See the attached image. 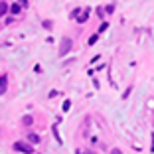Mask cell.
I'll list each match as a JSON object with an SVG mask.
<instances>
[{
    "mask_svg": "<svg viewBox=\"0 0 154 154\" xmlns=\"http://www.w3.org/2000/svg\"><path fill=\"white\" fill-rule=\"evenodd\" d=\"M71 48H73V42H71V38H63V40H61V44H59V50H57L59 57H63V55H67L69 51H71Z\"/></svg>",
    "mask_w": 154,
    "mask_h": 154,
    "instance_id": "obj_1",
    "label": "cell"
},
{
    "mask_svg": "<svg viewBox=\"0 0 154 154\" xmlns=\"http://www.w3.org/2000/svg\"><path fill=\"white\" fill-rule=\"evenodd\" d=\"M14 148L18 150V152H24V154H32V152H34V148H32V146H30V144H26V142H22V140H20V142H16V144H14Z\"/></svg>",
    "mask_w": 154,
    "mask_h": 154,
    "instance_id": "obj_2",
    "label": "cell"
},
{
    "mask_svg": "<svg viewBox=\"0 0 154 154\" xmlns=\"http://www.w3.org/2000/svg\"><path fill=\"white\" fill-rule=\"evenodd\" d=\"M6 89H8V75L2 73V75H0V95H4Z\"/></svg>",
    "mask_w": 154,
    "mask_h": 154,
    "instance_id": "obj_3",
    "label": "cell"
},
{
    "mask_svg": "<svg viewBox=\"0 0 154 154\" xmlns=\"http://www.w3.org/2000/svg\"><path fill=\"white\" fill-rule=\"evenodd\" d=\"M10 12V8H8V4H6L4 0H2V2H0V18H2V16H6V14Z\"/></svg>",
    "mask_w": 154,
    "mask_h": 154,
    "instance_id": "obj_4",
    "label": "cell"
},
{
    "mask_svg": "<svg viewBox=\"0 0 154 154\" xmlns=\"http://www.w3.org/2000/svg\"><path fill=\"white\" fill-rule=\"evenodd\" d=\"M32 125H34V119L30 117V115L22 117V127H32Z\"/></svg>",
    "mask_w": 154,
    "mask_h": 154,
    "instance_id": "obj_5",
    "label": "cell"
},
{
    "mask_svg": "<svg viewBox=\"0 0 154 154\" xmlns=\"http://www.w3.org/2000/svg\"><path fill=\"white\" fill-rule=\"evenodd\" d=\"M10 12H12V14H16V16H18V14L22 12V6H20V2H18V4H12V6H10Z\"/></svg>",
    "mask_w": 154,
    "mask_h": 154,
    "instance_id": "obj_6",
    "label": "cell"
},
{
    "mask_svg": "<svg viewBox=\"0 0 154 154\" xmlns=\"http://www.w3.org/2000/svg\"><path fill=\"white\" fill-rule=\"evenodd\" d=\"M87 18H89V10H85V12L83 14H79V16H77V22H87Z\"/></svg>",
    "mask_w": 154,
    "mask_h": 154,
    "instance_id": "obj_7",
    "label": "cell"
},
{
    "mask_svg": "<svg viewBox=\"0 0 154 154\" xmlns=\"http://www.w3.org/2000/svg\"><path fill=\"white\" fill-rule=\"evenodd\" d=\"M28 140L32 142V144H38V142H40V136L38 134H28Z\"/></svg>",
    "mask_w": 154,
    "mask_h": 154,
    "instance_id": "obj_8",
    "label": "cell"
},
{
    "mask_svg": "<svg viewBox=\"0 0 154 154\" xmlns=\"http://www.w3.org/2000/svg\"><path fill=\"white\" fill-rule=\"evenodd\" d=\"M97 40H99V34H93V36L89 38V45H93V44H95Z\"/></svg>",
    "mask_w": 154,
    "mask_h": 154,
    "instance_id": "obj_9",
    "label": "cell"
},
{
    "mask_svg": "<svg viewBox=\"0 0 154 154\" xmlns=\"http://www.w3.org/2000/svg\"><path fill=\"white\" fill-rule=\"evenodd\" d=\"M51 26H54V22H50V20H44V28H45V30H50Z\"/></svg>",
    "mask_w": 154,
    "mask_h": 154,
    "instance_id": "obj_10",
    "label": "cell"
},
{
    "mask_svg": "<svg viewBox=\"0 0 154 154\" xmlns=\"http://www.w3.org/2000/svg\"><path fill=\"white\" fill-rule=\"evenodd\" d=\"M69 107H71V101H65L63 103V111H69Z\"/></svg>",
    "mask_w": 154,
    "mask_h": 154,
    "instance_id": "obj_11",
    "label": "cell"
},
{
    "mask_svg": "<svg viewBox=\"0 0 154 154\" xmlns=\"http://www.w3.org/2000/svg\"><path fill=\"white\" fill-rule=\"evenodd\" d=\"M111 12H115V6H113V4L107 6V14H111Z\"/></svg>",
    "mask_w": 154,
    "mask_h": 154,
    "instance_id": "obj_12",
    "label": "cell"
},
{
    "mask_svg": "<svg viewBox=\"0 0 154 154\" xmlns=\"http://www.w3.org/2000/svg\"><path fill=\"white\" fill-rule=\"evenodd\" d=\"M111 154H122V152H121L119 148H113V150H111Z\"/></svg>",
    "mask_w": 154,
    "mask_h": 154,
    "instance_id": "obj_13",
    "label": "cell"
},
{
    "mask_svg": "<svg viewBox=\"0 0 154 154\" xmlns=\"http://www.w3.org/2000/svg\"><path fill=\"white\" fill-rule=\"evenodd\" d=\"M150 150L154 152V134H152V146H150Z\"/></svg>",
    "mask_w": 154,
    "mask_h": 154,
    "instance_id": "obj_14",
    "label": "cell"
},
{
    "mask_svg": "<svg viewBox=\"0 0 154 154\" xmlns=\"http://www.w3.org/2000/svg\"><path fill=\"white\" fill-rule=\"evenodd\" d=\"M20 2H22V6H26V4H28V0H20Z\"/></svg>",
    "mask_w": 154,
    "mask_h": 154,
    "instance_id": "obj_15",
    "label": "cell"
},
{
    "mask_svg": "<svg viewBox=\"0 0 154 154\" xmlns=\"http://www.w3.org/2000/svg\"><path fill=\"white\" fill-rule=\"evenodd\" d=\"M75 154H83V152H81V150H77V152H75Z\"/></svg>",
    "mask_w": 154,
    "mask_h": 154,
    "instance_id": "obj_16",
    "label": "cell"
},
{
    "mask_svg": "<svg viewBox=\"0 0 154 154\" xmlns=\"http://www.w3.org/2000/svg\"><path fill=\"white\" fill-rule=\"evenodd\" d=\"M87 154H95V152H87Z\"/></svg>",
    "mask_w": 154,
    "mask_h": 154,
    "instance_id": "obj_17",
    "label": "cell"
}]
</instances>
